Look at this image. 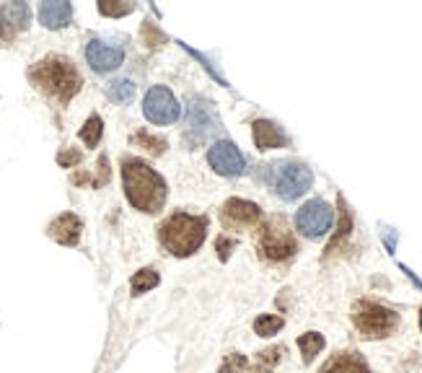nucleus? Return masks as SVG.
<instances>
[{"mask_svg": "<svg viewBox=\"0 0 422 373\" xmlns=\"http://www.w3.org/2000/svg\"><path fill=\"white\" fill-rule=\"evenodd\" d=\"M143 115L151 125H173L181 117V107L166 86H151L143 99Z\"/></svg>", "mask_w": 422, "mask_h": 373, "instance_id": "8", "label": "nucleus"}, {"mask_svg": "<svg viewBox=\"0 0 422 373\" xmlns=\"http://www.w3.org/2000/svg\"><path fill=\"white\" fill-rule=\"evenodd\" d=\"M215 249H218L220 262H228V257H231V251L236 249V239H228L226 234H220L218 241H215Z\"/></svg>", "mask_w": 422, "mask_h": 373, "instance_id": "31", "label": "nucleus"}, {"mask_svg": "<svg viewBox=\"0 0 422 373\" xmlns=\"http://www.w3.org/2000/svg\"><path fill=\"white\" fill-rule=\"evenodd\" d=\"M132 3H114V0H101L98 3V13L109 16V18H120V16L132 13Z\"/></svg>", "mask_w": 422, "mask_h": 373, "instance_id": "26", "label": "nucleus"}, {"mask_svg": "<svg viewBox=\"0 0 422 373\" xmlns=\"http://www.w3.org/2000/svg\"><path fill=\"white\" fill-rule=\"evenodd\" d=\"M0 13H3V18H6V23L11 26V29L21 31L29 26L31 11L26 3H8L6 8H0Z\"/></svg>", "mask_w": 422, "mask_h": 373, "instance_id": "19", "label": "nucleus"}, {"mask_svg": "<svg viewBox=\"0 0 422 373\" xmlns=\"http://www.w3.org/2000/svg\"><path fill=\"white\" fill-rule=\"evenodd\" d=\"M251 135H254V145L259 151H275V148L287 145V135L272 120H256L251 125Z\"/></svg>", "mask_w": 422, "mask_h": 373, "instance_id": "13", "label": "nucleus"}, {"mask_svg": "<svg viewBox=\"0 0 422 373\" xmlns=\"http://www.w3.org/2000/svg\"><path fill=\"white\" fill-rule=\"evenodd\" d=\"M267 184L272 187V192L283 200H298L303 197L306 192L311 190L314 184V174L311 168L301 161H275L267 166V174H264Z\"/></svg>", "mask_w": 422, "mask_h": 373, "instance_id": "5", "label": "nucleus"}, {"mask_svg": "<svg viewBox=\"0 0 422 373\" xmlns=\"http://www.w3.org/2000/svg\"><path fill=\"white\" fill-rule=\"evenodd\" d=\"M11 37V26L6 23V18H3V13H0V39Z\"/></svg>", "mask_w": 422, "mask_h": 373, "instance_id": "32", "label": "nucleus"}, {"mask_svg": "<svg viewBox=\"0 0 422 373\" xmlns=\"http://www.w3.org/2000/svg\"><path fill=\"white\" fill-rule=\"evenodd\" d=\"M84 161V153L76 151V148H65V151L57 153V163H60L62 168H73L76 163H81Z\"/></svg>", "mask_w": 422, "mask_h": 373, "instance_id": "29", "label": "nucleus"}, {"mask_svg": "<svg viewBox=\"0 0 422 373\" xmlns=\"http://www.w3.org/2000/svg\"><path fill=\"white\" fill-rule=\"evenodd\" d=\"M122 184H125V195L127 202L140 213H159L164 202H166V182L164 176L140 159L125 156L122 159Z\"/></svg>", "mask_w": 422, "mask_h": 373, "instance_id": "1", "label": "nucleus"}, {"mask_svg": "<svg viewBox=\"0 0 422 373\" xmlns=\"http://www.w3.org/2000/svg\"><path fill=\"white\" fill-rule=\"evenodd\" d=\"M109 176H112V171H109V156H106V153H101V156H98V176L96 179H93V187H104V184H109Z\"/></svg>", "mask_w": 422, "mask_h": 373, "instance_id": "30", "label": "nucleus"}, {"mask_svg": "<svg viewBox=\"0 0 422 373\" xmlns=\"http://www.w3.org/2000/svg\"><path fill=\"white\" fill-rule=\"evenodd\" d=\"M244 368H246V358L239 355V352H228L218 373H241Z\"/></svg>", "mask_w": 422, "mask_h": 373, "instance_id": "27", "label": "nucleus"}, {"mask_svg": "<svg viewBox=\"0 0 422 373\" xmlns=\"http://www.w3.org/2000/svg\"><path fill=\"white\" fill-rule=\"evenodd\" d=\"M332 223H334L332 205L319 197L303 202L301 210L295 213V229L301 231L306 239H321L324 234H329Z\"/></svg>", "mask_w": 422, "mask_h": 373, "instance_id": "7", "label": "nucleus"}, {"mask_svg": "<svg viewBox=\"0 0 422 373\" xmlns=\"http://www.w3.org/2000/svg\"><path fill=\"white\" fill-rule=\"evenodd\" d=\"M337 205H339V226H337V234L332 236V241H329V246H326V257L329 254H334L337 251V246H342L350 239V234H353V213L347 210L345 205V197L339 195L337 197Z\"/></svg>", "mask_w": 422, "mask_h": 373, "instance_id": "17", "label": "nucleus"}, {"mask_svg": "<svg viewBox=\"0 0 422 373\" xmlns=\"http://www.w3.org/2000/svg\"><path fill=\"white\" fill-rule=\"evenodd\" d=\"M143 39H145V45L151 47V50H156V47H161L164 42H166V37H164V34H161V31L156 29L151 21L143 23Z\"/></svg>", "mask_w": 422, "mask_h": 373, "instance_id": "28", "label": "nucleus"}, {"mask_svg": "<svg viewBox=\"0 0 422 373\" xmlns=\"http://www.w3.org/2000/svg\"><path fill=\"white\" fill-rule=\"evenodd\" d=\"M78 135H81V140H84L89 148H96V145L101 143V135H104V120L98 115H91Z\"/></svg>", "mask_w": 422, "mask_h": 373, "instance_id": "24", "label": "nucleus"}, {"mask_svg": "<svg viewBox=\"0 0 422 373\" xmlns=\"http://www.w3.org/2000/svg\"><path fill=\"white\" fill-rule=\"evenodd\" d=\"M91 182V176L86 174V171H78V174H73V184H86Z\"/></svg>", "mask_w": 422, "mask_h": 373, "instance_id": "33", "label": "nucleus"}, {"mask_svg": "<svg viewBox=\"0 0 422 373\" xmlns=\"http://www.w3.org/2000/svg\"><path fill=\"white\" fill-rule=\"evenodd\" d=\"M29 81L39 91L57 99L60 104H68L84 86V78L73 65V60L62 54H50L45 60L34 62L29 68Z\"/></svg>", "mask_w": 422, "mask_h": 373, "instance_id": "2", "label": "nucleus"}, {"mask_svg": "<svg viewBox=\"0 0 422 373\" xmlns=\"http://www.w3.org/2000/svg\"><path fill=\"white\" fill-rule=\"evenodd\" d=\"M283 355H285V348H283V345H272V348H267V350L256 352V366L251 373H270L272 368L280 363Z\"/></svg>", "mask_w": 422, "mask_h": 373, "instance_id": "23", "label": "nucleus"}, {"mask_svg": "<svg viewBox=\"0 0 422 373\" xmlns=\"http://www.w3.org/2000/svg\"><path fill=\"white\" fill-rule=\"evenodd\" d=\"M324 345H326L324 335H319V332H306V335L298 337V348H301L303 363L309 366L311 360H314V358L319 355V352L324 350Z\"/></svg>", "mask_w": 422, "mask_h": 373, "instance_id": "21", "label": "nucleus"}, {"mask_svg": "<svg viewBox=\"0 0 422 373\" xmlns=\"http://www.w3.org/2000/svg\"><path fill=\"white\" fill-rule=\"evenodd\" d=\"M86 60L96 73H112L125 62V50L120 45H109L104 39H91L86 45Z\"/></svg>", "mask_w": 422, "mask_h": 373, "instance_id": "11", "label": "nucleus"}, {"mask_svg": "<svg viewBox=\"0 0 422 373\" xmlns=\"http://www.w3.org/2000/svg\"><path fill=\"white\" fill-rule=\"evenodd\" d=\"M262 221V207L251 202V200L241 197H228L220 207V223L226 231H241L251 229Z\"/></svg>", "mask_w": 422, "mask_h": 373, "instance_id": "10", "label": "nucleus"}, {"mask_svg": "<svg viewBox=\"0 0 422 373\" xmlns=\"http://www.w3.org/2000/svg\"><path fill=\"white\" fill-rule=\"evenodd\" d=\"M319 373H370V368L358 350H339L319 368Z\"/></svg>", "mask_w": 422, "mask_h": 373, "instance_id": "14", "label": "nucleus"}, {"mask_svg": "<svg viewBox=\"0 0 422 373\" xmlns=\"http://www.w3.org/2000/svg\"><path fill=\"white\" fill-rule=\"evenodd\" d=\"M207 163L220 176H241L246 171V159L234 140H218L207 151Z\"/></svg>", "mask_w": 422, "mask_h": 373, "instance_id": "9", "label": "nucleus"}, {"mask_svg": "<svg viewBox=\"0 0 422 373\" xmlns=\"http://www.w3.org/2000/svg\"><path fill=\"white\" fill-rule=\"evenodd\" d=\"M256 249H259V257L267 259V262H287V259L295 257L298 244H295L293 234H290L285 215H270L259 226Z\"/></svg>", "mask_w": 422, "mask_h": 373, "instance_id": "6", "label": "nucleus"}, {"mask_svg": "<svg viewBox=\"0 0 422 373\" xmlns=\"http://www.w3.org/2000/svg\"><path fill=\"white\" fill-rule=\"evenodd\" d=\"M353 324L365 340H384L394 335L399 327V314L384 304H376L370 298H360L353 304Z\"/></svg>", "mask_w": 422, "mask_h": 373, "instance_id": "4", "label": "nucleus"}, {"mask_svg": "<svg viewBox=\"0 0 422 373\" xmlns=\"http://www.w3.org/2000/svg\"><path fill=\"white\" fill-rule=\"evenodd\" d=\"M283 327H285L283 316H275V314H262L254 319V335L259 337H275Z\"/></svg>", "mask_w": 422, "mask_h": 373, "instance_id": "25", "label": "nucleus"}, {"mask_svg": "<svg viewBox=\"0 0 422 373\" xmlns=\"http://www.w3.org/2000/svg\"><path fill=\"white\" fill-rule=\"evenodd\" d=\"M161 282V275L151 267H143V270H137L132 277H130V290H132V296H143L148 290H153L156 285Z\"/></svg>", "mask_w": 422, "mask_h": 373, "instance_id": "20", "label": "nucleus"}, {"mask_svg": "<svg viewBox=\"0 0 422 373\" xmlns=\"http://www.w3.org/2000/svg\"><path fill=\"white\" fill-rule=\"evenodd\" d=\"M207 239V218L176 210L159 226V241L171 257H192Z\"/></svg>", "mask_w": 422, "mask_h": 373, "instance_id": "3", "label": "nucleus"}, {"mask_svg": "<svg viewBox=\"0 0 422 373\" xmlns=\"http://www.w3.org/2000/svg\"><path fill=\"white\" fill-rule=\"evenodd\" d=\"M73 21V6L65 0H52L39 6V23L45 29H65Z\"/></svg>", "mask_w": 422, "mask_h": 373, "instance_id": "15", "label": "nucleus"}, {"mask_svg": "<svg viewBox=\"0 0 422 373\" xmlns=\"http://www.w3.org/2000/svg\"><path fill=\"white\" fill-rule=\"evenodd\" d=\"M47 234L62 246H78L81 234H84V221L76 213H62L47 226Z\"/></svg>", "mask_w": 422, "mask_h": 373, "instance_id": "12", "label": "nucleus"}, {"mask_svg": "<svg viewBox=\"0 0 422 373\" xmlns=\"http://www.w3.org/2000/svg\"><path fill=\"white\" fill-rule=\"evenodd\" d=\"M420 327H422V309H420Z\"/></svg>", "mask_w": 422, "mask_h": 373, "instance_id": "34", "label": "nucleus"}, {"mask_svg": "<svg viewBox=\"0 0 422 373\" xmlns=\"http://www.w3.org/2000/svg\"><path fill=\"white\" fill-rule=\"evenodd\" d=\"M215 125V117H212L210 107L205 104V101H192V109H189V132H197L200 140H203L207 132L212 130Z\"/></svg>", "mask_w": 422, "mask_h": 373, "instance_id": "16", "label": "nucleus"}, {"mask_svg": "<svg viewBox=\"0 0 422 373\" xmlns=\"http://www.w3.org/2000/svg\"><path fill=\"white\" fill-rule=\"evenodd\" d=\"M130 143L137 145V148H143V151H148L151 156H164L169 148L166 137L153 135V132H148V130H137L135 135L130 137Z\"/></svg>", "mask_w": 422, "mask_h": 373, "instance_id": "18", "label": "nucleus"}, {"mask_svg": "<svg viewBox=\"0 0 422 373\" xmlns=\"http://www.w3.org/2000/svg\"><path fill=\"white\" fill-rule=\"evenodd\" d=\"M106 96L114 104H130L132 96H135V84L130 78H117V81H112V84L106 86Z\"/></svg>", "mask_w": 422, "mask_h": 373, "instance_id": "22", "label": "nucleus"}]
</instances>
